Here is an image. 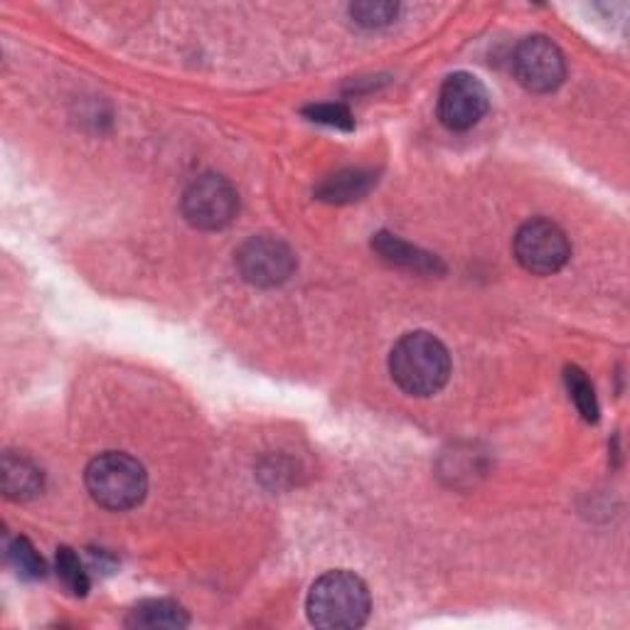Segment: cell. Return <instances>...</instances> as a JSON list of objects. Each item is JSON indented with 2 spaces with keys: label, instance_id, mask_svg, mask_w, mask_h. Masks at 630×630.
Instances as JSON below:
<instances>
[{
  "label": "cell",
  "instance_id": "obj_7",
  "mask_svg": "<svg viewBox=\"0 0 630 630\" xmlns=\"http://www.w3.org/2000/svg\"><path fill=\"white\" fill-rule=\"evenodd\" d=\"M515 77L535 94H547L565 82V54L547 38H527L515 52Z\"/></svg>",
  "mask_w": 630,
  "mask_h": 630
},
{
  "label": "cell",
  "instance_id": "obj_8",
  "mask_svg": "<svg viewBox=\"0 0 630 630\" xmlns=\"http://www.w3.org/2000/svg\"><path fill=\"white\" fill-rule=\"evenodd\" d=\"M488 92L472 74L448 77L438 94V119L446 129L468 131L486 116Z\"/></svg>",
  "mask_w": 630,
  "mask_h": 630
},
{
  "label": "cell",
  "instance_id": "obj_6",
  "mask_svg": "<svg viewBox=\"0 0 630 630\" xmlns=\"http://www.w3.org/2000/svg\"><path fill=\"white\" fill-rule=\"evenodd\" d=\"M236 266L250 284L268 288L291 278L296 268V256L288 250V244L274 240V236H252L236 252Z\"/></svg>",
  "mask_w": 630,
  "mask_h": 630
},
{
  "label": "cell",
  "instance_id": "obj_1",
  "mask_svg": "<svg viewBox=\"0 0 630 630\" xmlns=\"http://www.w3.org/2000/svg\"><path fill=\"white\" fill-rule=\"evenodd\" d=\"M389 373L411 397H431L446 387L448 375H451V355L434 335L409 333L394 345Z\"/></svg>",
  "mask_w": 630,
  "mask_h": 630
},
{
  "label": "cell",
  "instance_id": "obj_10",
  "mask_svg": "<svg viewBox=\"0 0 630 630\" xmlns=\"http://www.w3.org/2000/svg\"><path fill=\"white\" fill-rule=\"evenodd\" d=\"M3 492L10 500H30L42 490V470L32 460L6 454L3 456Z\"/></svg>",
  "mask_w": 630,
  "mask_h": 630
},
{
  "label": "cell",
  "instance_id": "obj_9",
  "mask_svg": "<svg viewBox=\"0 0 630 630\" xmlns=\"http://www.w3.org/2000/svg\"><path fill=\"white\" fill-rule=\"evenodd\" d=\"M373 246L377 250V254L392 266L409 268V272H416V274L441 272V264H438L436 256L416 250V246L402 242L399 236H394V234H377Z\"/></svg>",
  "mask_w": 630,
  "mask_h": 630
},
{
  "label": "cell",
  "instance_id": "obj_17",
  "mask_svg": "<svg viewBox=\"0 0 630 630\" xmlns=\"http://www.w3.org/2000/svg\"><path fill=\"white\" fill-rule=\"evenodd\" d=\"M306 114L311 116V121L325 123V126L345 129V131L353 129L350 111H347L343 104H318V106H311Z\"/></svg>",
  "mask_w": 630,
  "mask_h": 630
},
{
  "label": "cell",
  "instance_id": "obj_13",
  "mask_svg": "<svg viewBox=\"0 0 630 630\" xmlns=\"http://www.w3.org/2000/svg\"><path fill=\"white\" fill-rule=\"evenodd\" d=\"M8 561L10 567L20 573V579L35 581L44 577V561L38 555V549L32 547L30 539L26 537H16L13 542L8 545Z\"/></svg>",
  "mask_w": 630,
  "mask_h": 630
},
{
  "label": "cell",
  "instance_id": "obj_4",
  "mask_svg": "<svg viewBox=\"0 0 630 630\" xmlns=\"http://www.w3.org/2000/svg\"><path fill=\"white\" fill-rule=\"evenodd\" d=\"M515 256L527 272L549 276L569 262L571 246L555 222L530 220L515 236Z\"/></svg>",
  "mask_w": 630,
  "mask_h": 630
},
{
  "label": "cell",
  "instance_id": "obj_2",
  "mask_svg": "<svg viewBox=\"0 0 630 630\" xmlns=\"http://www.w3.org/2000/svg\"><path fill=\"white\" fill-rule=\"evenodd\" d=\"M369 591L350 571H328L308 593V618L325 630L359 628L369 616Z\"/></svg>",
  "mask_w": 630,
  "mask_h": 630
},
{
  "label": "cell",
  "instance_id": "obj_12",
  "mask_svg": "<svg viewBox=\"0 0 630 630\" xmlns=\"http://www.w3.org/2000/svg\"><path fill=\"white\" fill-rule=\"evenodd\" d=\"M375 185V175L365 171H343L325 180L318 187V197L325 202H353L365 197Z\"/></svg>",
  "mask_w": 630,
  "mask_h": 630
},
{
  "label": "cell",
  "instance_id": "obj_15",
  "mask_svg": "<svg viewBox=\"0 0 630 630\" xmlns=\"http://www.w3.org/2000/svg\"><path fill=\"white\" fill-rule=\"evenodd\" d=\"M58 577L72 596H84L89 591L87 569L82 565V559H79L70 547L58 549Z\"/></svg>",
  "mask_w": 630,
  "mask_h": 630
},
{
  "label": "cell",
  "instance_id": "obj_3",
  "mask_svg": "<svg viewBox=\"0 0 630 630\" xmlns=\"http://www.w3.org/2000/svg\"><path fill=\"white\" fill-rule=\"evenodd\" d=\"M87 490L101 508L123 512L141 505L149 490V478L136 458L104 454L87 468Z\"/></svg>",
  "mask_w": 630,
  "mask_h": 630
},
{
  "label": "cell",
  "instance_id": "obj_11",
  "mask_svg": "<svg viewBox=\"0 0 630 630\" xmlns=\"http://www.w3.org/2000/svg\"><path fill=\"white\" fill-rule=\"evenodd\" d=\"M187 613L173 601H143L129 616L131 628H185Z\"/></svg>",
  "mask_w": 630,
  "mask_h": 630
},
{
  "label": "cell",
  "instance_id": "obj_14",
  "mask_svg": "<svg viewBox=\"0 0 630 630\" xmlns=\"http://www.w3.org/2000/svg\"><path fill=\"white\" fill-rule=\"evenodd\" d=\"M567 389H569L571 399H573V404H577V409H579L583 419L599 421V402H596L593 385L579 367L567 369Z\"/></svg>",
  "mask_w": 630,
  "mask_h": 630
},
{
  "label": "cell",
  "instance_id": "obj_16",
  "mask_svg": "<svg viewBox=\"0 0 630 630\" xmlns=\"http://www.w3.org/2000/svg\"><path fill=\"white\" fill-rule=\"evenodd\" d=\"M399 6L394 3H355L350 6V16L363 28H382L397 18Z\"/></svg>",
  "mask_w": 630,
  "mask_h": 630
},
{
  "label": "cell",
  "instance_id": "obj_5",
  "mask_svg": "<svg viewBox=\"0 0 630 630\" xmlns=\"http://www.w3.org/2000/svg\"><path fill=\"white\" fill-rule=\"evenodd\" d=\"M240 197L222 175H200L183 195V215L197 230H222L236 217Z\"/></svg>",
  "mask_w": 630,
  "mask_h": 630
}]
</instances>
